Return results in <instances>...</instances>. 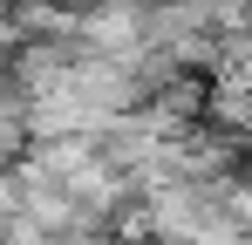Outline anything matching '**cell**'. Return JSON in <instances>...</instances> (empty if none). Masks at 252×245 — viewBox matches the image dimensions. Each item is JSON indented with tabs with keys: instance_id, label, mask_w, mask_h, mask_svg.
<instances>
[{
	"instance_id": "6da1fadb",
	"label": "cell",
	"mask_w": 252,
	"mask_h": 245,
	"mask_svg": "<svg viewBox=\"0 0 252 245\" xmlns=\"http://www.w3.org/2000/svg\"><path fill=\"white\" fill-rule=\"evenodd\" d=\"M109 245H150V239H109Z\"/></svg>"
},
{
	"instance_id": "7a4b0ae2",
	"label": "cell",
	"mask_w": 252,
	"mask_h": 245,
	"mask_svg": "<svg viewBox=\"0 0 252 245\" xmlns=\"http://www.w3.org/2000/svg\"><path fill=\"white\" fill-rule=\"evenodd\" d=\"M198 7H218V0H198Z\"/></svg>"
}]
</instances>
